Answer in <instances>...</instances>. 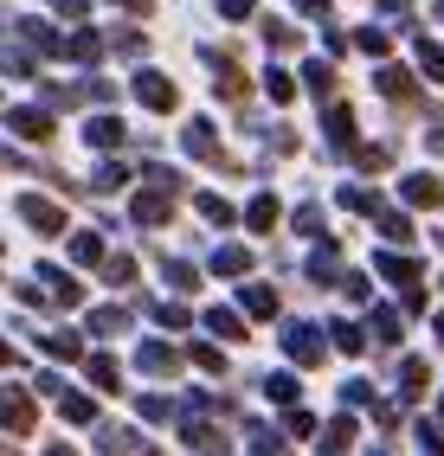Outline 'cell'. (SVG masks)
<instances>
[{
    "label": "cell",
    "mask_w": 444,
    "mask_h": 456,
    "mask_svg": "<svg viewBox=\"0 0 444 456\" xmlns=\"http://www.w3.org/2000/svg\"><path fill=\"white\" fill-rule=\"evenodd\" d=\"M206 328H213V334H219V341H245V334H239L245 322H239V315H232V309H213V315H206Z\"/></svg>",
    "instance_id": "cell-22"
},
{
    "label": "cell",
    "mask_w": 444,
    "mask_h": 456,
    "mask_svg": "<svg viewBox=\"0 0 444 456\" xmlns=\"http://www.w3.org/2000/svg\"><path fill=\"white\" fill-rule=\"evenodd\" d=\"M136 103H148V110H174L181 97H174V84H168L161 71H142V77H136Z\"/></svg>",
    "instance_id": "cell-4"
},
{
    "label": "cell",
    "mask_w": 444,
    "mask_h": 456,
    "mask_svg": "<svg viewBox=\"0 0 444 456\" xmlns=\"http://www.w3.org/2000/svg\"><path fill=\"white\" fill-rule=\"evenodd\" d=\"M374 219H380V232H387L393 245H412V219H406V212H393V206H380Z\"/></svg>",
    "instance_id": "cell-14"
},
{
    "label": "cell",
    "mask_w": 444,
    "mask_h": 456,
    "mask_svg": "<svg viewBox=\"0 0 444 456\" xmlns=\"http://www.w3.org/2000/svg\"><path fill=\"white\" fill-rule=\"evenodd\" d=\"M58 13H71V20H84V13H91V0H58Z\"/></svg>",
    "instance_id": "cell-49"
},
{
    "label": "cell",
    "mask_w": 444,
    "mask_h": 456,
    "mask_svg": "<svg viewBox=\"0 0 444 456\" xmlns=\"http://www.w3.org/2000/svg\"><path fill=\"white\" fill-rule=\"evenodd\" d=\"M296 7H303V13H322V7H329V0H296Z\"/></svg>",
    "instance_id": "cell-51"
},
{
    "label": "cell",
    "mask_w": 444,
    "mask_h": 456,
    "mask_svg": "<svg viewBox=\"0 0 444 456\" xmlns=\"http://www.w3.org/2000/svg\"><path fill=\"white\" fill-rule=\"evenodd\" d=\"M65 52H71V58H84V65H91V58L103 52V39H97V33H71V39H65Z\"/></svg>",
    "instance_id": "cell-28"
},
{
    "label": "cell",
    "mask_w": 444,
    "mask_h": 456,
    "mask_svg": "<svg viewBox=\"0 0 444 456\" xmlns=\"http://www.w3.org/2000/svg\"><path fill=\"white\" fill-rule=\"evenodd\" d=\"M245 437H251V450H258V456H277V431H271V424H251Z\"/></svg>",
    "instance_id": "cell-38"
},
{
    "label": "cell",
    "mask_w": 444,
    "mask_h": 456,
    "mask_svg": "<svg viewBox=\"0 0 444 456\" xmlns=\"http://www.w3.org/2000/svg\"><path fill=\"white\" fill-rule=\"evenodd\" d=\"M181 142H187V155H200V161H219V167H232V161H226V148L213 142V123H193V129H187Z\"/></svg>",
    "instance_id": "cell-7"
},
{
    "label": "cell",
    "mask_w": 444,
    "mask_h": 456,
    "mask_svg": "<svg viewBox=\"0 0 444 456\" xmlns=\"http://www.w3.org/2000/svg\"><path fill=\"white\" fill-rule=\"evenodd\" d=\"M0 71H7V77H26L33 65H26V52H0Z\"/></svg>",
    "instance_id": "cell-44"
},
{
    "label": "cell",
    "mask_w": 444,
    "mask_h": 456,
    "mask_svg": "<svg viewBox=\"0 0 444 456\" xmlns=\"http://www.w3.org/2000/svg\"><path fill=\"white\" fill-rule=\"evenodd\" d=\"M0 424H7V431L13 437H26V431H33V424H39V411H33V399H26V392H0Z\"/></svg>",
    "instance_id": "cell-1"
},
{
    "label": "cell",
    "mask_w": 444,
    "mask_h": 456,
    "mask_svg": "<svg viewBox=\"0 0 444 456\" xmlns=\"http://www.w3.org/2000/svg\"><path fill=\"white\" fill-rule=\"evenodd\" d=\"M71 257H78V264H97V257H103L97 232H78V238H71Z\"/></svg>",
    "instance_id": "cell-33"
},
{
    "label": "cell",
    "mask_w": 444,
    "mask_h": 456,
    "mask_svg": "<svg viewBox=\"0 0 444 456\" xmlns=\"http://www.w3.org/2000/svg\"><path fill=\"white\" fill-rule=\"evenodd\" d=\"M264 90H271L277 103H290V97H296V84H290V71H271V84H264Z\"/></svg>",
    "instance_id": "cell-41"
},
{
    "label": "cell",
    "mask_w": 444,
    "mask_h": 456,
    "mask_svg": "<svg viewBox=\"0 0 444 456\" xmlns=\"http://www.w3.org/2000/svg\"><path fill=\"white\" fill-rule=\"evenodd\" d=\"M245 264H251V251H239V245L213 251V270H219V277H245Z\"/></svg>",
    "instance_id": "cell-18"
},
{
    "label": "cell",
    "mask_w": 444,
    "mask_h": 456,
    "mask_svg": "<svg viewBox=\"0 0 444 456\" xmlns=\"http://www.w3.org/2000/svg\"><path fill=\"white\" fill-rule=\"evenodd\" d=\"M329 135L335 142H354V110H341V103L329 110Z\"/></svg>",
    "instance_id": "cell-36"
},
{
    "label": "cell",
    "mask_w": 444,
    "mask_h": 456,
    "mask_svg": "<svg viewBox=\"0 0 444 456\" xmlns=\"http://www.w3.org/2000/svg\"><path fill=\"white\" fill-rule=\"evenodd\" d=\"M91 328H97V334H123V328H129V309H97Z\"/></svg>",
    "instance_id": "cell-30"
},
{
    "label": "cell",
    "mask_w": 444,
    "mask_h": 456,
    "mask_svg": "<svg viewBox=\"0 0 444 456\" xmlns=\"http://www.w3.org/2000/svg\"><path fill=\"white\" fill-rule=\"evenodd\" d=\"M239 302H245V315H277V296L264 289V283H251V289H239Z\"/></svg>",
    "instance_id": "cell-19"
},
{
    "label": "cell",
    "mask_w": 444,
    "mask_h": 456,
    "mask_svg": "<svg viewBox=\"0 0 444 456\" xmlns=\"http://www.w3.org/2000/svg\"><path fill=\"white\" fill-rule=\"evenodd\" d=\"M380 277H393L399 289H419V264H412V257H393V251H387V257H380Z\"/></svg>",
    "instance_id": "cell-12"
},
{
    "label": "cell",
    "mask_w": 444,
    "mask_h": 456,
    "mask_svg": "<svg viewBox=\"0 0 444 456\" xmlns=\"http://www.w3.org/2000/svg\"><path fill=\"white\" fill-rule=\"evenodd\" d=\"M245 219H251L258 232H271V225H277V200H271V193H258V200H251V212H245Z\"/></svg>",
    "instance_id": "cell-26"
},
{
    "label": "cell",
    "mask_w": 444,
    "mask_h": 456,
    "mask_svg": "<svg viewBox=\"0 0 444 456\" xmlns=\"http://www.w3.org/2000/svg\"><path fill=\"white\" fill-rule=\"evenodd\" d=\"M45 456H78V450H65V444H52V450H45Z\"/></svg>",
    "instance_id": "cell-54"
},
{
    "label": "cell",
    "mask_w": 444,
    "mask_h": 456,
    "mask_svg": "<svg viewBox=\"0 0 444 456\" xmlns=\"http://www.w3.org/2000/svg\"><path fill=\"white\" fill-rule=\"evenodd\" d=\"M123 180H129L123 167H116V161H103V167L91 174V187H97V193H116V187H123Z\"/></svg>",
    "instance_id": "cell-35"
},
{
    "label": "cell",
    "mask_w": 444,
    "mask_h": 456,
    "mask_svg": "<svg viewBox=\"0 0 444 456\" xmlns=\"http://www.w3.org/2000/svg\"><path fill=\"white\" fill-rule=\"evenodd\" d=\"M116 7H129V13H148V0H116Z\"/></svg>",
    "instance_id": "cell-52"
},
{
    "label": "cell",
    "mask_w": 444,
    "mask_h": 456,
    "mask_svg": "<svg viewBox=\"0 0 444 456\" xmlns=\"http://www.w3.org/2000/svg\"><path fill=\"white\" fill-rule=\"evenodd\" d=\"M97 450H103V456H129V431H123V424H103V431H97Z\"/></svg>",
    "instance_id": "cell-24"
},
{
    "label": "cell",
    "mask_w": 444,
    "mask_h": 456,
    "mask_svg": "<svg viewBox=\"0 0 444 456\" xmlns=\"http://www.w3.org/2000/svg\"><path fill=\"white\" fill-rule=\"evenodd\" d=\"M264 386H271V399H277V405H290V399H296V379H290V373H277V379H264Z\"/></svg>",
    "instance_id": "cell-42"
},
{
    "label": "cell",
    "mask_w": 444,
    "mask_h": 456,
    "mask_svg": "<svg viewBox=\"0 0 444 456\" xmlns=\"http://www.w3.org/2000/svg\"><path fill=\"white\" fill-rule=\"evenodd\" d=\"M264 39H271V45H277V52H284V45H290V39H296V33H290V26H284V20H271V26H264Z\"/></svg>",
    "instance_id": "cell-46"
},
{
    "label": "cell",
    "mask_w": 444,
    "mask_h": 456,
    "mask_svg": "<svg viewBox=\"0 0 444 456\" xmlns=\"http://www.w3.org/2000/svg\"><path fill=\"white\" fill-rule=\"evenodd\" d=\"M438 341H444V309H438Z\"/></svg>",
    "instance_id": "cell-55"
},
{
    "label": "cell",
    "mask_w": 444,
    "mask_h": 456,
    "mask_svg": "<svg viewBox=\"0 0 444 456\" xmlns=\"http://www.w3.org/2000/svg\"><path fill=\"white\" fill-rule=\"evenodd\" d=\"M193 367H200V373H219L226 360H219V347H193Z\"/></svg>",
    "instance_id": "cell-43"
},
{
    "label": "cell",
    "mask_w": 444,
    "mask_h": 456,
    "mask_svg": "<svg viewBox=\"0 0 444 456\" xmlns=\"http://www.w3.org/2000/svg\"><path fill=\"white\" fill-rule=\"evenodd\" d=\"M7 129H13L20 142H45V135H52V116H45V110H7Z\"/></svg>",
    "instance_id": "cell-5"
},
{
    "label": "cell",
    "mask_w": 444,
    "mask_h": 456,
    "mask_svg": "<svg viewBox=\"0 0 444 456\" xmlns=\"http://www.w3.org/2000/svg\"><path fill=\"white\" fill-rule=\"evenodd\" d=\"M174 367H181V360H174V347H161V341H142V373H174Z\"/></svg>",
    "instance_id": "cell-13"
},
{
    "label": "cell",
    "mask_w": 444,
    "mask_h": 456,
    "mask_svg": "<svg viewBox=\"0 0 444 456\" xmlns=\"http://www.w3.org/2000/svg\"><path fill=\"white\" fill-rule=\"evenodd\" d=\"M45 354H58V360H78L84 347H78V334H65V328H58V334H45Z\"/></svg>",
    "instance_id": "cell-31"
},
{
    "label": "cell",
    "mask_w": 444,
    "mask_h": 456,
    "mask_svg": "<svg viewBox=\"0 0 444 456\" xmlns=\"http://www.w3.org/2000/svg\"><path fill=\"white\" fill-rule=\"evenodd\" d=\"M20 39L33 45V52H65V39H58L45 20H20Z\"/></svg>",
    "instance_id": "cell-9"
},
{
    "label": "cell",
    "mask_w": 444,
    "mask_h": 456,
    "mask_svg": "<svg viewBox=\"0 0 444 456\" xmlns=\"http://www.w3.org/2000/svg\"><path fill=\"white\" fill-rule=\"evenodd\" d=\"M168 212H174V206H168V193L148 187V193L136 200V225H168Z\"/></svg>",
    "instance_id": "cell-10"
},
{
    "label": "cell",
    "mask_w": 444,
    "mask_h": 456,
    "mask_svg": "<svg viewBox=\"0 0 444 456\" xmlns=\"http://www.w3.org/2000/svg\"><path fill=\"white\" fill-rule=\"evenodd\" d=\"M20 219L33 225L39 238H52V232H65V212H58L52 200H39V193H26V200H20Z\"/></svg>",
    "instance_id": "cell-2"
},
{
    "label": "cell",
    "mask_w": 444,
    "mask_h": 456,
    "mask_svg": "<svg viewBox=\"0 0 444 456\" xmlns=\"http://www.w3.org/2000/svg\"><path fill=\"white\" fill-rule=\"evenodd\" d=\"M309 277H316V283H329V277H341V257H335V245H322V251L309 257Z\"/></svg>",
    "instance_id": "cell-21"
},
{
    "label": "cell",
    "mask_w": 444,
    "mask_h": 456,
    "mask_svg": "<svg viewBox=\"0 0 444 456\" xmlns=\"http://www.w3.org/2000/svg\"><path fill=\"white\" fill-rule=\"evenodd\" d=\"M374 328H380V341H399V309H374Z\"/></svg>",
    "instance_id": "cell-39"
},
{
    "label": "cell",
    "mask_w": 444,
    "mask_h": 456,
    "mask_svg": "<svg viewBox=\"0 0 444 456\" xmlns=\"http://www.w3.org/2000/svg\"><path fill=\"white\" fill-rule=\"evenodd\" d=\"M103 277H110V283H129V277H136V257H110Z\"/></svg>",
    "instance_id": "cell-40"
},
{
    "label": "cell",
    "mask_w": 444,
    "mask_h": 456,
    "mask_svg": "<svg viewBox=\"0 0 444 456\" xmlns=\"http://www.w3.org/2000/svg\"><path fill=\"white\" fill-rule=\"evenodd\" d=\"M399 193H406V206H438V200H444V187H438L432 174H412V180H406Z\"/></svg>",
    "instance_id": "cell-11"
},
{
    "label": "cell",
    "mask_w": 444,
    "mask_h": 456,
    "mask_svg": "<svg viewBox=\"0 0 444 456\" xmlns=\"http://www.w3.org/2000/svg\"><path fill=\"white\" fill-rule=\"evenodd\" d=\"M380 90H387V97H399V103H412V77H406L399 65H387V71H380Z\"/></svg>",
    "instance_id": "cell-25"
},
{
    "label": "cell",
    "mask_w": 444,
    "mask_h": 456,
    "mask_svg": "<svg viewBox=\"0 0 444 456\" xmlns=\"http://www.w3.org/2000/svg\"><path fill=\"white\" fill-rule=\"evenodd\" d=\"M84 373H91V386L116 392V360H110V354H84Z\"/></svg>",
    "instance_id": "cell-15"
},
{
    "label": "cell",
    "mask_w": 444,
    "mask_h": 456,
    "mask_svg": "<svg viewBox=\"0 0 444 456\" xmlns=\"http://www.w3.org/2000/svg\"><path fill=\"white\" fill-rule=\"evenodd\" d=\"M380 7H387V13H399V20H406V13H412V0H380Z\"/></svg>",
    "instance_id": "cell-50"
},
{
    "label": "cell",
    "mask_w": 444,
    "mask_h": 456,
    "mask_svg": "<svg viewBox=\"0 0 444 456\" xmlns=\"http://www.w3.org/2000/svg\"><path fill=\"white\" fill-rule=\"evenodd\" d=\"M58 411H65L71 424H91V418H97V405L84 399V392H58Z\"/></svg>",
    "instance_id": "cell-17"
},
{
    "label": "cell",
    "mask_w": 444,
    "mask_h": 456,
    "mask_svg": "<svg viewBox=\"0 0 444 456\" xmlns=\"http://www.w3.org/2000/svg\"><path fill=\"white\" fill-rule=\"evenodd\" d=\"M168 411H174V405H168V399H161V392H155V399H142V418H155V424H161V418H168Z\"/></svg>",
    "instance_id": "cell-47"
},
{
    "label": "cell",
    "mask_w": 444,
    "mask_h": 456,
    "mask_svg": "<svg viewBox=\"0 0 444 456\" xmlns=\"http://www.w3.org/2000/svg\"><path fill=\"white\" fill-rule=\"evenodd\" d=\"M303 77H309V90H316V97H335V65H322V58H316V65H309Z\"/></svg>",
    "instance_id": "cell-27"
},
{
    "label": "cell",
    "mask_w": 444,
    "mask_h": 456,
    "mask_svg": "<svg viewBox=\"0 0 444 456\" xmlns=\"http://www.w3.org/2000/svg\"><path fill=\"white\" fill-rule=\"evenodd\" d=\"M284 354L296 360V367H316V360H322L316 328H309V322H290V328H284Z\"/></svg>",
    "instance_id": "cell-3"
},
{
    "label": "cell",
    "mask_w": 444,
    "mask_h": 456,
    "mask_svg": "<svg viewBox=\"0 0 444 456\" xmlns=\"http://www.w3.org/2000/svg\"><path fill=\"white\" fill-rule=\"evenodd\" d=\"M438 20H444V7H438Z\"/></svg>",
    "instance_id": "cell-56"
},
{
    "label": "cell",
    "mask_w": 444,
    "mask_h": 456,
    "mask_svg": "<svg viewBox=\"0 0 444 456\" xmlns=\"http://www.w3.org/2000/svg\"><path fill=\"white\" fill-rule=\"evenodd\" d=\"M399 392H406V399H419V392H425V360H406V367H399Z\"/></svg>",
    "instance_id": "cell-29"
},
{
    "label": "cell",
    "mask_w": 444,
    "mask_h": 456,
    "mask_svg": "<svg viewBox=\"0 0 444 456\" xmlns=\"http://www.w3.org/2000/svg\"><path fill=\"white\" fill-rule=\"evenodd\" d=\"M341 399H348V405H367V399H374V386H367V379H354V386H341Z\"/></svg>",
    "instance_id": "cell-45"
},
{
    "label": "cell",
    "mask_w": 444,
    "mask_h": 456,
    "mask_svg": "<svg viewBox=\"0 0 444 456\" xmlns=\"http://www.w3.org/2000/svg\"><path fill=\"white\" fill-rule=\"evenodd\" d=\"M193 206H200V219H213V225H232V206H226V200H213V193H200Z\"/></svg>",
    "instance_id": "cell-32"
},
{
    "label": "cell",
    "mask_w": 444,
    "mask_h": 456,
    "mask_svg": "<svg viewBox=\"0 0 444 456\" xmlns=\"http://www.w3.org/2000/svg\"><path fill=\"white\" fill-rule=\"evenodd\" d=\"M13 360H20V354H13V347H7V341H0V367H13Z\"/></svg>",
    "instance_id": "cell-53"
},
{
    "label": "cell",
    "mask_w": 444,
    "mask_h": 456,
    "mask_svg": "<svg viewBox=\"0 0 444 456\" xmlns=\"http://www.w3.org/2000/svg\"><path fill=\"white\" fill-rule=\"evenodd\" d=\"M33 283H45L39 296H45V302H58V309H71V302L84 296V289H78V283L65 277V270H39V277H33Z\"/></svg>",
    "instance_id": "cell-6"
},
{
    "label": "cell",
    "mask_w": 444,
    "mask_h": 456,
    "mask_svg": "<svg viewBox=\"0 0 444 456\" xmlns=\"http://www.w3.org/2000/svg\"><path fill=\"white\" fill-rule=\"evenodd\" d=\"M348 437H354V418H335L329 431H322V456H341V450H348Z\"/></svg>",
    "instance_id": "cell-20"
},
{
    "label": "cell",
    "mask_w": 444,
    "mask_h": 456,
    "mask_svg": "<svg viewBox=\"0 0 444 456\" xmlns=\"http://www.w3.org/2000/svg\"><path fill=\"white\" fill-rule=\"evenodd\" d=\"M329 341H335L341 354H361V347H367V334L354 328V322H335V328H329Z\"/></svg>",
    "instance_id": "cell-23"
},
{
    "label": "cell",
    "mask_w": 444,
    "mask_h": 456,
    "mask_svg": "<svg viewBox=\"0 0 444 456\" xmlns=\"http://www.w3.org/2000/svg\"><path fill=\"white\" fill-rule=\"evenodd\" d=\"M219 13H226V20H245V13H251V0H219Z\"/></svg>",
    "instance_id": "cell-48"
},
{
    "label": "cell",
    "mask_w": 444,
    "mask_h": 456,
    "mask_svg": "<svg viewBox=\"0 0 444 456\" xmlns=\"http://www.w3.org/2000/svg\"><path fill=\"white\" fill-rule=\"evenodd\" d=\"M84 142H91V148H116V142H123V123H116V116H97V123L84 129Z\"/></svg>",
    "instance_id": "cell-16"
},
{
    "label": "cell",
    "mask_w": 444,
    "mask_h": 456,
    "mask_svg": "<svg viewBox=\"0 0 444 456\" xmlns=\"http://www.w3.org/2000/svg\"><path fill=\"white\" fill-rule=\"evenodd\" d=\"M187 450L193 456H226V431H219V424H193L187 418Z\"/></svg>",
    "instance_id": "cell-8"
},
{
    "label": "cell",
    "mask_w": 444,
    "mask_h": 456,
    "mask_svg": "<svg viewBox=\"0 0 444 456\" xmlns=\"http://www.w3.org/2000/svg\"><path fill=\"white\" fill-rule=\"evenodd\" d=\"M419 65H425V77H444V45L419 39Z\"/></svg>",
    "instance_id": "cell-37"
},
{
    "label": "cell",
    "mask_w": 444,
    "mask_h": 456,
    "mask_svg": "<svg viewBox=\"0 0 444 456\" xmlns=\"http://www.w3.org/2000/svg\"><path fill=\"white\" fill-rule=\"evenodd\" d=\"M161 270H168V283H174V289H193V283H200V277H193V264H187V257H168Z\"/></svg>",
    "instance_id": "cell-34"
}]
</instances>
